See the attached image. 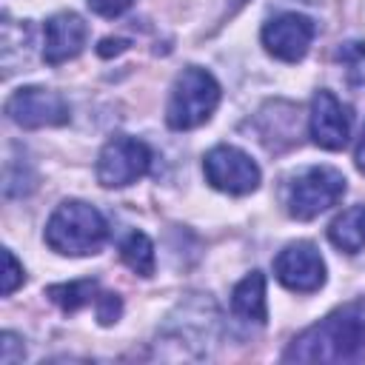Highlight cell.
I'll return each mask as SVG.
<instances>
[{
  "mask_svg": "<svg viewBox=\"0 0 365 365\" xmlns=\"http://www.w3.org/2000/svg\"><path fill=\"white\" fill-rule=\"evenodd\" d=\"M365 356V305L342 308L302 331L285 359L297 362H354Z\"/></svg>",
  "mask_w": 365,
  "mask_h": 365,
  "instance_id": "6da1fadb",
  "label": "cell"
},
{
  "mask_svg": "<svg viewBox=\"0 0 365 365\" xmlns=\"http://www.w3.org/2000/svg\"><path fill=\"white\" fill-rule=\"evenodd\" d=\"M108 225L103 214L80 200H66L54 208V214L46 222V242L51 251L66 257H86L97 254V248L106 242Z\"/></svg>",
  "mask_w": 365,
  "mask_h": 365,
  "instance_id": "7a4b0ae2",
  "label": "cell"
},
{
  "mask_svg": "<svg viewBox=\"0 0 365 365\" xmlns=\"http://www.w3.org/2000/svg\"><path fill=\"white\" fill-rule=\"evenodd\" d=\"M217 106H220V83L214 80V74L200 66H188L174 80L165 108V123L174 131H188L202 125Z\"/></svg>",
  "mask_w": 365,
  "mask_h": 365,
  "instance_id": "3957f363",
  "label": "cell"
},
{
  "mask_svg": "<svg viewBox=\"0 0 365 365\" xmlns=\"http://www.w3.org/2000/svg\"><path fill=\"white\" fill-rule=\"evenodd\" d=\"M345 194V177L331 165H311L288 182V214L294 220H314Z\"/></svg>",
  "mask_w": 365,
  "mask_h": 365,
  "instance_id": "277c9868",
  "label": "cell"
},
{
  "mask_svg": "<svg viewBox=\"0 0 365 365\" xmlns=\"http://www.w3.org/2000/svg\"><path fill=\"white\" fill-rule=\"evenodd\" d=\"M151 168V148L134 137H114L97 157V180L106 188H123L145 177Z\"/></svg>",
  "mask_w": 365,
  "mask_h": 365,
  "instance_id": "5b68a950",
  "label": "cell"
},
{
  "mask_svg": "<svg viewBox=\"0 0 365 365\" xmlns=\"http://www.w3.org/2000/svg\"><path fill=\"white\" fill-rule=\"evenodd\" d=\"M202 171L211 188L225 194H251L259 185V165L237 145H214L202 157Z\"/></svg>",
  "mask_w": 365,
  "mask_h": 365,
  "instance_id": "8992f818",
  "label": "cell"
},
{
  "mask_svg": "<svg viewBox=\"0 0 365 365\" xmlns=\"http://www.w3.org/2000/svg\"><path fill=\"white\" fill-rule=\"evenodd\" d=\"M6 114L20 128H46V125H63L68 123V103L63 94L40 86L17 88L6 100Z\"/></svg>",
  "mask_w": 365,
  "mask_h": 365,
  "instance_id": "52a82bcc",
  "label": "cell"
},
{
  "mask_svg": "<svg viewBox=\"0 0 365 365\" xmlns=\"http://www.w3.org/2000/svg\"><path fill=\"white\" fill-rule=\"evenodd\" d=\"M314 34L317 26L311 17L299 11H282L262 26V46L271 57L282 63H299L308 54Z\"/></svg>",
  "mask_w": 365,
  "mask_h": 365,
  "instance_id": "ba28073f",
  "label": "cell"
},
{
  "mask_svg": "<svg viewBox=\"0 0 365 365\" xmlns=\"http://www.w3.org/2000/svg\"><path fill=\"white\" fill-rule=\"evenodd\" d=\"M274 277L297 294H311L325 282V262L311 242H291L274 257Z\"/></svg>",
  "mask_w": 365,
  "mask_h": 365,
  "instance_id": "9c48e42d",
  "label": "cell"
},
{
  "mask_svg": "<svg viewBox=\"0 0 365 365\" xmlns=\"http://www.w3.org/2000/svg\"><path fill=\"white\" fill-rule=\"evenodd\" d=\"M308 131H311V140L325 151L345 148L348 137H351V111H348V106H342L328 88H319L311 100Z\"/></svg>",
  "mask_w": 365,
  "mask_h": 365,
  "instance_id": "30bf717a",
  "label": "cell"
},
{
  "mask_svg": "<svg viewBox=\"0 0 365 365\" xmlns=\"http://www.w3.org/2000/svg\"><path fill=\"white\" fill-rule=\"evenodd\" d=\"M88 29L83 23L80 14L74 11H57L46 20V31H43V60L48 66H60L71 57H77L86 46Z\"/></svg>",
  "mask_w": 365,
  "mask_h": 365,
  "instance_id": "8fae6325",
  "label": "cell"
},
{
  "mask_svg": "<svg viewBox=\"0 0 365 365\" xmlns=\"http://www.w3.org/2000/svg\"><path fill=\"white\" fill-rule=\"evenodd\" d=\"M231 311L242 319L265 322L268 319V305H265V277L259 271L245 274L234 291H231Z\"/></svg>",
  "mask_w": 365,
  "mask_h": 365,
  "instance_id": "7c38bea8",
  "label": "cell"
},
{
  "mask_svg": "<svg viewBox=\"0 0 365 365\" xmlns=\"http://www.w3.org/2000/svg\"><path fill=\"white\" fill-rule=\"evenodd\" d=\"M328 240L334 248L345 254H356L365 248V205H351L345 208L331 225H328Z\"/></svg>",
  "mask_w": 365,
  "mask_h": 365,
  "instance_id": "4fadbf2b",
  "label": "cell"
},
{
  "mask_svg": "<svg viewBox=\"0 0 365 365\" xmlns=\"http://www.w3.org/2000/svg\"><path fill=\"white\" fill-rule=\"evenodd\" d=\"M120 257H123V262H125L134 274H140V277H151V274H154V265H157L154 245H151V240H148L143 231H131V234L123 240Z\"/></svg>",
  "mask_w": 365,
  "mask_h": 365,
  "instance_id": "5bb4252c",
  "label": "cell"
},
{
  "mask_svg": "<svg viewBox=\"0 0 365 365\" xmlns=\"http://www.w3.org/2000/svg\"><path fill=\"white\" fill-rule=\"evenodd\" d=\"M46 297L51 302H57L63 311H77V308L88 305L91 299H97V282L94 279H77V282L51 285V288H46Z\"/></svg>",
  "mask_w": 365,
  "mask_h": 365,
  "instance_id": "9a60e30c",
  "label": "cell"
},
{
  "mask_svg": "<svg viewBox=\"0 0 365 365\" xmlns=\"http://www.w3.org/2000/svg\"><path fill=\"white\" fill-rule=\"evenodd\" d=\"M336 60L342 63L348 86L365 94V43H359V40L342 43L339 51H336Z\"/></svg>",
  "mask_w": 365,
  "mask_h": 365,
  "instance_id": "2e32d148",
  "label": "cell"
},
{
  "mask_svg": "<svg viewBox=\"0 0 365 365\" xmlns=\"http://www.w3.org/2000/svg\"><path fill=\"white\" fill-rule=\"evenodd\" d=\"M3 265H6V271H3V285H0V291H3V297H11L14 288L23 282V265L17 262V257H14L9 248L3 251Z\"/></svg>",
  "mask_w": 365,
  "mask_h": 365,
  "instance_id": "e0dca14e",
  "label": "cell"
},
{
  "mask_svg": "<svg viewBox=\"0 0 365 365\" xmlns=\"http://www.w3.org/2000/svg\"><path fill=\"white\" fill-rule=\"evenodd\" d=\"M94 305H97V319H100V325L117 322V317H120V311H123V302H120L117 294H97Z\"/></svg>",
  "mask_w": 365,
  "mask_h": 365,
  "instance_id": "ac0fdd59",
  "label": "cell"
},
{
  "mask_svg": "<svg viewBox=\"0 0 365 365\" xmlns=\"http://www.w3.org/2000/svg\"><path fill=\"white\" fill-rule=\"evenodd\" d=\"M86 3H88V9H91L94 14H100V17H120L123 11L131 9L134 0H86Z\"/></svg>",
  "mask_w": 365,
  "mask_h": 365,
  "instance_id": "d6986e66",
  "label": "cell"
},
{
  "mask_svg": "<svg viewBox=\"0 0 365 365\" xmlns=\"http://www.w3.org/2000/svg\"><path fill=\"white\" fill-rule=\"evenodd\" d=\"M14 342H17V336H14L11 331H6V334H3V342H0V348H3V351H0V362H3V365H11V362L23 359V351L17 354V345H14Z\"/></svg>",
  "mask_w": 365,
  "mask_h": 365,
  "instance_id": "ffe728a7",
  "label": "cell"
},
{
  "mask_svg": "<svg viewBox=\"0 0 365 365\" xmlns=\"http://www.w3.org/2000/svg\"><path fill=\"white\" fill-rule=\"evenodd\" d=\"M125 46H128L125 40H111V37H108V40H103V43H100V48H97V51H100L103 57H108V54H120Z\"/></svg>",
  "mask_w": 365,
  "mask_h": 365,
  "instance_id": "44dd1931",
  "label": "cell"
},
{
  "mask_svg": "<svg viewBox=\"0 0 365 365\" xmlns=\"http://www.w3.org/2000/svg\"><path fill=\"white\" fill-rule=\"evenodd\" d=\"M356 168L365 174V128H362V137H359V145H356Z\"/></svg>",
  "mask_w": 365,
  "mask_h": 365,
  "instance_id": "7402d4cb",
  "label": "cell"
}]
</instances>
